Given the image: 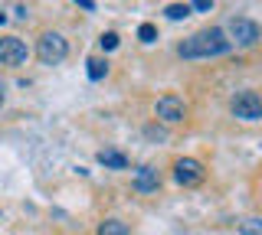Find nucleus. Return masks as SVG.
Listing matches in <instances>:
<instances>
[{"label":"nucleus","instance_id":"9","mask_svg":"<svg viewBox=\"0 0 262 235\" xmlns=\"http://www.w3.org/2000/svg\"><path fill=\"white\" fill-rule=\"evenodd\" d=\"M98 164L108 167V170H125L128 167V157L121 150H102V153H98Z\"/></svg>","mask_w":262,"mask_h":235},{"label":"nucleus","instance_id":"16","mask_svg":"<svg viewBox=\"0 0 262 235\" xmlns=\"http://www.w3.org/2000/svg\"><path fill=\"white\" fill-rule=\"evenodd\" d=\"M193 10H213V0H193Z\"/></svg>","mask_w":262,"mask_h":235},{"label":"nucleus","instance_id":"11","mask_svg":"<svg viewBox=\"0 0 262 235\" xmlns=\"http://www.w3.org/2000/svg\"><path fill=\"white\" fill-rule=\"evenodd\" d=\"M98 235H128V225L118 222V219H105V222L98 225Z\"/></svg>","mask_w":262,"mask_h":235},{"label":"nucleus","instance_id":"19","mask_svg":"<svg viewBox=\"0 0 262 235\" xmlns=\"http://www.w3.org/2000/svg\"><path fill=\"white\" fill-rule=\"evenodd\" d=\"M0 23H7V13H0Z\"/></svg>","mask_w":262,"mask_h":235},{"label":"nucleus","instance_id":"1","mask_svg":"<svg viewBox=\"0 0 262 235\" xmlns=\"http://www.w3.org/2000/svg\"><path fill=\"white\" fill-rule=\"evenodd\" d=\"M229 46H233V43L226 39V30L210 27V30L193 33L190 39H184V43L177 46V53L184 56V59H213V56L229 53Z\"/></svg>","mask_w":262,"mask_h":235},{"label":"nucleus","instance_id":"6","mask_svg":"<svg viewBox=\"0 0 262 235\" xmlns=\"http://www.w3.org/2000/svg\"><path fill=\"white\" fill-rule=\"evenodd\" d=\"M154 115L161 121H167V124H177V121L187 118V101L180 98V95H164V98H158V105H154Z\"/></svg>","mask_w":262,"mask_h":235},{"label":"nucleus","instance_id":"15","mask_svg":"<svg viewBox=\"0 0 262 235\" xmlns=\"http://www.w3.org/2000/svg\"><path fill=\"white\" fill-rule=\"evenodd\" d=\"M98 43H102V49H115V46H118V33H102Z\"/></svg>","mask_w":262,"mask_h":235},{"label":"nucleus","instance_id":"3","mask_svg":"<svg viewBox=\"0 0 262 235\" xmlns=\"http://www.w3.org/2000/svg\"><path fill=\"white\" fill-rule=\"evenodd\" d=\"M36 56L43 66H59V62L69 56V46L59 33H43L39 36V46H36Z\"/></svg>","mask_w":262,"mask_h":235},{"label":"nucleus","instance_id":"14","mask_svg":"<svg viewBox=\"0 0 262 235\" xmlns=\"http://www.w3.org/2000/svg\"><path fill=\"white\" fill-rule=\"evenodd\" d=\"M239 229H243V235H262V219H246Z\"/></svg>","mask_w":262,"mask_h":235},{"label":"nucleus","instance_id":"10","mask_svg":"<svg viewBox=\"0 0 262 235\" xmlns=\"http://www.w3.org/2000/svg\"><path fill=\"white\" fill-rule=\"evenodd\" d=\"M85 66H89V79H95V82L108 75V62H105V59H98V56H92V59H89Z\"/></svg>","mask_w":262,"mask_h":235},{"label":"nucleus","instance_id":"7","mask_svg":"<svg viewBox=\"0 0 262 235\" xmlns=\"http://www.w3.org/2000/svg\"><path fill=\"white\" fill-rule=\"evenodd\" d=\"M174 180H177L180 186H196V183H203V164H200V160H193V157L177 160V164H174Z\"/></svg>","mask_w":262,"mask_h":235},{"label":"nucleus","instance_id":"2","mask_svg":"<svg viewBox=\"0 0 262 235\" xmlns=\"http://www.w3.org/2000/svg\"><path fill=\"white\" fill-rule=\"evenodd\" d=\"M226 33H229V43H236V46H256L262 39L259 23L249 20V17H233L229 27H226Z\"/></svg>","mask_w":262,"mask_h":235},{"label":"nucleus","instance_id":"8","mask_svg":"<svg viewBox=\"0 0 262 235\" xmlns=\"http://www.w3.org/2000/svg\"><path fill=\"white\" fill-rule=\"evenodd\" d=\"M161 186V180H158V170L154 167H141L138 170V176H135V190L138 193H154Z\"/></svg>","mask_w":262,"mask_h":235},{"label":"nucleus","instance_id":"17","mask_svg":"<svg viewBox=\"0 0 262 235\" xmlns=\"http://www.w3.org/2000/svg\"><path fill=\"white\" fill-rule=\"evenodd\" d=\"M76 4L82 7V10H95V0H76Z\"/></svg>","mask_w":262,"mask_h":235},{"label":"nucleus","instance_id":"5","mask_svg":"<svg viewBox=\"0 0 262 235\" xmlns=\"http://www.w3.org/2000/svg\"><path fill=\"white\" fill-rule=\"evenodd\" d=\"M229 108H233V115L243 118V121H259L262 118V98L256 92H239L233 101H229Z\"/></svg>","mask_w":262,"mask_h":235},{"label":"nucleus","instance_id":"18","mask_svg":"<svg viewBox=\"0 0 262 235\" xmlns=\"http://www.w3.org/2000/svg\"><path fill=\"white\" fill-rule=\"evenodd\" d=\"M4 98H7V88H4V82H0V105H4Z\"/></svg>","mask_w":262,"mask_h":235},{"label":"nucleus","instance_id":"12","mask_svg":"<svg viewBox=\"0 0 262 235\" xmlns=\"http://www.w3.org/2000/svg\"><path fill=\"white\" fill-rule=\"evenodd\" d=\"M190 10H193L190 4H170L164 13H167V20H184V17H190Z\"/></svg>","mask_w":262,"mask_h":235},{"label":"nucleus","instance_id":"13","mask_svg":"<svg viewBox=\"0 0 262 235\" xmlns=\"http://www.w3.org/2000/svg\"><path fill=\"white\" fill-rule=\"evenodd\" d=\"M138 39H141V43H154V39H158V30H154L151 23H141V27H138Z\"/></svg>","mask_w":262,"mask_h":235},{"label":"nucleus","instance_id":"4","mask_svg":"<svg viewBox=\"0 0 262 235\" xmlns=\"http://www.w3.org/2000/svg\"><path fill=\"white\" fill-rule=\"evenodd\" d=\"M30 59V49L20 36H4L0 39V66H23Z\"/></svg>","mask_w":262,"mask_h":235}]
</instances>
